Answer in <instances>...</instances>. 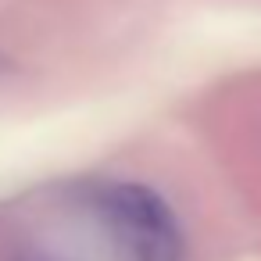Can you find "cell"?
Here are the masks:
<instances>
[{
	"instance_id": "cell-1",
	"label": "cell",
	"mask_w": 261,
	"mask_h": 261,
	"mask_svg": "<svg viewBox=\"0 0 261 261\" xmlns=\"http://www.w3.org/2000/svg\"><path fill=\"white\" fill-rule=\"evenodd\" d=\"M93 211L104 218L129 261H182L186 240L172 207L143 182L93 186Z\"/></svg>"
}]
</instances>
